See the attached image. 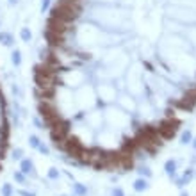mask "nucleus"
<instances>
[{
	"label": "nucleus",
	"instance_id": "f257e3e1",
	"mask_svg": "<svg viewBox=\"0 0 196 196\" xmlns=\"http://www.w3.org/2000/svg\"><path fill=\"white\" fill-rule=\"evenodd\" d=\"M20 171L23 175H32L36 176V171H34V162L31 159H21L20 161Z\"/></svg>",
	"mask_w": 196,
	"mask_h": 196
},
{
	"label": "nucleus",
	"instance_id": "f03ea898",
	"mask_svg": "<svg viewBox=\"0 0 196 196\" xmlns=\"http://www.w3.org/2000/svg\"><path fill=\"white\" fill-rule=\"evenodd\" d=\"M164 171L169 178H175V173H176V161L175 159H168V161H166Z\"/></svg>",
	"mask_w": 196,
	"mask_h": 196
},
{
	"label": "nucleus",
	"instance_id": "7ed1b4c3",
	"mask_svg": "<svg viewBox=\"0 0 196 196\" xmlns=\"http://www.w3.org/2000/svg\"><path fill=\"white\" fill-rule=\"evenodd\" d=\"M148 187H150V184H148V178L139 176V178L134 182V191H135V193H143V191H146Z\"/></svg>",
	"mask_w": 196,
	"mask_h": 196
},
{
	"label": "nucleus",
	"instance_id": "20e7f679",
	"mask_svg": "<svg viewBox=\"0 0 196 196\" xmlns=\"http://www.w3.org/2000/svg\"><path fill=\"white\" fill-rule=\"evenodd\" d=\"M0 43L4 46H14V38L9 32H0Z\"/></svg>",
	"mask_w": 196,
	"mask_h": 196
},
{
	"label": "nucleus",
	"instance_id": "39448f33",
	"mask_svg": "<svg viewBox=\"0 0 196 196\" xmlns=\"http://www.w3.org/2000/svg\"><path fill=\"white\" fill-rule=\"evenodd\" d=\"M20 38L23 43H29L32 39V32L29 31V27H21L20 29Z\"/></svg>",
	"mask_w": 196,
	"mask_h": 196
},
{
	"label": "nucleus",
	"instance_id": "423d86ee",
	"mask_svg": "<svg viewBox=\"0 0 196 196\" xmlns=\"http://www.w3.org/2000/svg\"><path fill=\"white\" fill-rule=\"evenodd\" d=\"M11 61H13L14 66H20V64H21V52L18 50V48H14V50H13V54H11Z\"/></svg>",
	"mask_w": 196,
	"mask_h": 196
},
{
	"label": "nucleus",
	"instance_id": "0eeeda50",
	"mask_svg": "<svg viewBox=\"0 0 196 196\" xmlns=\"http://www.w3.org/2000/svg\"><path fill=\"white\" fill-rule=\"evenodd\" d=\"M193 141V134H191V130H184L182 135H180V145H189Z\"/></svg>",
	"mask_w": 196,
	"mask_h": 196
},
{
	"label": "nucleus",
	"instance_id": "6e6552de",
	"mask_svg": "<svg viewBox=\"0 0 196 196\" xmlns=\"http://www.w3.org/2000/svg\"><path fill=\"white\" fill-rule=\"evenodd\" d=\"M137 173L143 176V178H150V176H152V169H150L148 166H139V168H137Z\"/></svg>",
	"mask_w": 196,
	"mask_h": 196
},
{
	"label": "nucleus",
	"instance_id": "1a4fd4ad",
	"mask_svg": "<svg viewBox=\"0 0 196 196\" xmlns=\"http://www.w3.org/2000/svg\"><path fill=\"white\" fill-rule=\"evenodd\" d=\"M41 145V139H39V137H38V135H29V146H31V148H34V150H38V146Z\"/></svg>",
	"mask_w": 196,
	"mask_h": 196
},
{
	"label": "nucleus",
	"instance_id": "9d476101",
	"mask_svg": "<svg viewBox=\"0 0 196 196\" xmlns=\"http://www.w3.org/2000/svg\"><path fill=\"white\" fill-rule=\"evenodd\" d=\"M73 191H75V194H79V196H84L86 193H87V187L82 186V184H73Z\"/></svg>",
	"mask_w": 196,
	"mask_h": 196
},
{
	"label": "nucleus",
	"instance_id": "9b49d317",
	"mask_svg": "<svg viewBox=\"0 0 196 196\" xmlns=\"http://www.w3.org/2000/svg\"><path fill=\"white\" fill-rule=\"evenodd\" d=\"M193 175H194V171H193V168H189V169H186L184 171V175H182V180H184V184H187L191 178H193Z\"/></svg>",
	"mask_w": 196,
	"mask_h": 196
},
{
	"label": "nucleus",
	"instance_id": "f8f14e48",
	"mask_svg": "<svg viewBox=\"0 0 196 196\" xmlns=\"http://www.w3.org/2000/svg\"><path fill=\"white\" fill-rule=\"evenodd\" d=\"M59 175H61V173H59L57 168H50V169H48V178H50V180H57Z\"/></svg>",
	"mask_w": 196,
	"mask_h": 196
},
{
	"label": "nucleus",
	"instance_id": "ddd939ff",
	"mask_svg": "<svg viewBox=\"0 0 196 196\" xmlns=\"http://www.w3.org/2000/svg\"><path fill=\"white\" fill-rule=\"evenodd\" d=\"M13 159H14V161H21V159H23V150H21V148H14V150H13Z\"/></svg>",
	"mask_w": 196,
	"mask_h": 196
},
{
	"label": "nucleus",
	"instance_id": "4468645a",
	"mask_svg": "<svg viewBox=\"0 0 196 196\" xmlns=\"http://www.w3.org/2000/svg\"><path fill=\"white\" fill-rule=\"evenodd\" d=\"M14 180H16V182H18V184H25V175H23V173H21V171H14Z\"/></svg>",
	"mask_w": 196,
	"mask_h": 196
},
{
	"label": "nucleus",
	"instance_id": "2eb2a0df",
	"mask_svg": "<svg viewBox=\"0 0 196 196\" xmlns=\"http://www.w3.org/2000/svg\"><path fill=\"white\" fill-rule=\"evenodd\" d=\"M2 194H4V196H11V194H13V187H11V184H6V186L2 187Z\"/></svg>",
	"mask_w": 196,
	"mask_h": 196
},
{
	"label": "nucleus",
	"instance_id": "dca6fc26",
	"mask_svg": "<svg viewBox=\"0 0 196 196\" xmlns=\"http://www.w3.org/2000/svg\"><path fill=\"white\" fill-rule=\"evenodd\" d=\"M38 150H39V152H41L43 155H50V148L45 145V143H41V145L38 146Z\"/></svg>",
	"mask_w": 196,
	"mask_h": 196
},
{
	"label": "nucleus",
	"instance_id": "f3484780",
	"mask_svg": "<svg viewBox=\"0 0 196 196\" xmlns=\"http://www.w3.org/2000/svg\"><path fill=\"white\" fill-rule=\"evenodd\" d=\"M50 4H52V0H41V13H45V11L48 9Z\"/></svg>",
	"mask_w": 196,
	"mask_h": 196
},
{
	"label": "nucleus",
	"instance_id": "a211bd4d",
	"mask_svg": "<svg viewBox=\"0 0 196 196\" xmlns=\"http://www.w3.org/2000/svg\"><path fill=\"white\" fill-rule=\"evenodd\" d=\"M113 196H125L123 189H121V187H114V189H113Z\"/></svg>",
	"mask_w": 196,
	"mask_h": 196
},
{
	"label": "nucleus",
	"instance_id": "6ab92c4d",
	"mask_svg": "<svg viewBox=\"0 0 196 196\" xmlns=\"http://www.w3.org/2000/svg\"><path fill=\"white\" fill-rule=\"evenodd\" d=\"M34 125H36L38 128H43V125H45V121H41L39 118H34Z\"/></svg>",
	"mask_w": 196,
	"mask_h": 196
},
{
	"label": "nucleus",
	"instance_id": "aec40b11",
	"mask_svg": "<svg viewBox=\"0 0 196 196\" xmlns=\"http://www.w3.org/2000/svg\"><path fill=\"white\" fill-rule=\"evenodd\" d=\"M7 2H9V6H16L18 4V0H7Z\"/></svg>",
	"mask_w": 196,
	"mask_h": 196
},
{
	"label": "nucleus",
	"instance_id": "412c9836",
	"mask_svg": "<svg viewBox=\"0 0 196 196\" xmlns=\"http://www.w3.org/2000/svg\"><path fill=\"white\" fill-rule=\"evenodd\" d=\"M191 143H193V146H194V150H196V137L193 139V141H191Z\"/></svg>",
	"mask_w": 196,
	"mask_h": 196
},
{
	"label": "nucleus",
	"instance_id": "4be33fe9",
	"mask_svg": "<svg viewBox=\"0 0 196 196\" xmlns=\"http://www.w3.org/2000/svg\"><path fill=\"white\" fill-rule=\"evenodd\" d=\"M182 196H187V194H186V193H182Z\"/></svg>",
	"mask_w": 196,
	"mask_h": 196
}]
</instances>
